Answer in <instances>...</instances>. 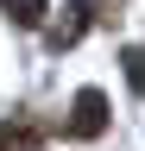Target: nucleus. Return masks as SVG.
<instances>
[{
	"mask_svg": "<svg viewBox=\"0 0 145 151\" xmlns=\"http://www.w3.org/2000/svg\"><path fill=\"white\" fill-rule=\"evenodd\" d=\"M120 63H126V82H133V94H145V44H133Z\"/></svg>",
	"mask_w": 145,
	"mask_h": 151,
	"instance_id": "obj_3",
	"label": "nucleus"
},
{
	"mask_svg": "<svg viewBox=\"0 0 145 151\" xmlns=\"http://www.w3.org/2000/svg\"><path fill=\"white\" fill-rule=\"evenodd\" d=\"M13 25H44V0H0Z\"/></svg>",
	"mask_w": 145,
	"mask_h": 151,
	"instance_id": "obj_2",
	"label": "nucleus"
},
{
	"mask_svg": "<svg viewBox=\"0 0 145 151\" xmlns=\"http://www.w3.org/2000/svg\"><path fill=\"white\" fill-rule=\"evenodd\" d=\"M69 132H76V139H101L107 132V94L101 88H82L76 101H69Z\"/></svg>",
	"mask_w": 145,
	"mask_h": 151,
	"instance_id": "obj_1",
	"label": "nucleus"
}]
</instances>
